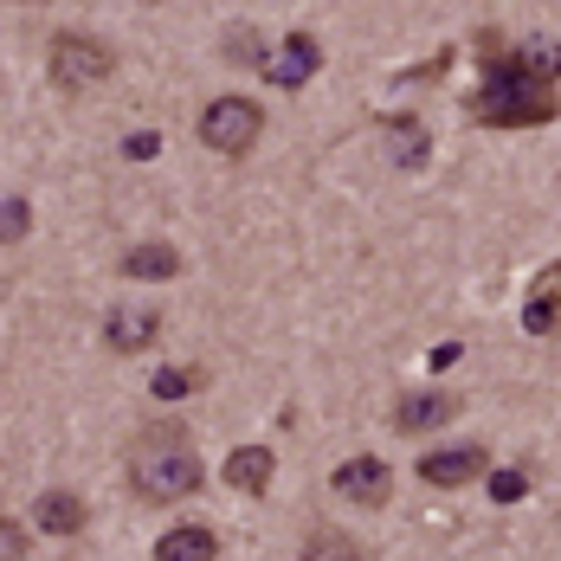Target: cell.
Masks as SVG:
<instances>
[{
    "instance_id": "cell-1",
    "label": "cell",
    "mask_w": 561,
    "mask_h": 561,
    "mask_svg": "<svg viewBox=\"0 0 561 561\" xmlns=\"http://www.w3.org/2000/svg\"><path fill=\"white\" fill-rule=\"evenodd\" d=\"M129 484L149 504H181V497H194L207 484V471H201L194 446L181 439V426H156V439H142L129 451Z\"/></svg>"
},
{
    "instance_id": "cell-2",
    "label": "cell",
    "mask_w": 561,
    "mask_h": 561,
    "mask_svg": "<svg viewBox=\"0 0 561 561\" xmlns=\"http://www.w3.org/2000/svg\"><path fill=\"white\" fill-rule=\"evenodd\" d=\"M471 116H478V123H491V129H536V123H556V91H549V84H529V78L497 71V78L471 98Z\"/></svg>"
},
{
    "instance_id": "cell-3",
    "label": "cell",
    "mask_w": 561,
    "mask_h": 561,
    "mask_svg": "<svg viewBox=\"0 0 561 561\" xmlns=\"http://www.w3.org/2000/svg\"><path fill=\"white\" fill-rule=\"evenodd\" d=\"M259 104L252 98H214L207 111H201V142L214 149V156H245L252 142H259Z\"/></svg>"
},
{
    "instance_id": "cell-4",
    "label": "cell",
    "mask_w": 561,
    "mask_h": 561,
    "mask_svg": "<svg viewBox=\"0 0 561 561\" xmlns=\"http://www.w3.org/2000/svg\"><path fill=\"white\" fill-rule=\"evenodd\" d=\"M53 78L65 91H91V84L111 78V53H104L98 39H84V33H58L53 39Z\"/></svg>"
},
{
    "instance_id": "cell-5",
    "label": "cell",
    "mask_w": 561,
    "mask_h": 561,
    "mask_svg": "<svg viewBox=\"0 0 561 561\" xmlns=\"http://www.w3.org/2000/svg\"><path fill=\"white\" fill-rule=\"evenodd\" d=\"M317 65H323V46H317L310 33H284L278 53L265 58V78H272L278 91H297V84H310V78H317Z\"/></svg>"
},
{
    "instance_id": "cell-6",
    "label": "cell",
    "mask_w": 561,
    "mask_h": 561,
    "mask_svg": "<svg viewBox=\"0 0 561 561\" xmlns=\"http://www.w3.org/2000/svg\"><path fill=\"white\" fill-rule=\"evenodd\" d=\"M484 446H446L420 458V484H439V491H458V484H478L484 478Z\"/></svg>"
},
{
    "instance_id": "cell-7",
    "label": "cell",
    "mask_w": 561,
    "mask_h": 561,
    "mask_svg": "<svg viewBox=\"0 0 561 561\" xmlns=\"http://www.w3.org/2000/svg\"><path fill=\"white\" fill-rule=\"evenodd\" d=\"M336 497H348V504H388V491H393V471L381 465V458H348V465H336Z\"/></svg>"
},
{
    "instance_id": "cell-8",
    "label": "cell",
    "mask_w": 561,
    "mask_h": 561,
    "mask_svg": "<svg viewBox=\"0 0 561 561\" xmlns=\"http://www.w3.org/2000/svg\"><path fill=\"white\" fill-rule=\"evenodd\" d=\"M497 71H510V78H529V84H549V91H556V78H561V39H549V33L516 39L510 65H497Z\"/></svg>"
},
{
    "instance_id": "cell-9",
    "label": "cell",
    "mask_w": 561,
    "mask_h": 561,
    "mask_svg": "<svg viewBox=\"0 0 561 561\" xmlns=\"http://www.w3.org/2000/svg\"><path fill=\"white\" fill-rule=\"evenodd\" d=\"M162 336V317L156 310H136V304H123L104 317V342H111L116 355H136V348H149V342Z\"/></svg>"
},
{
    "instance_id": "cell-10",
    "label": "cell",
    "mask_w": 561,
    "mask_h": 561,
    "mask_svg": "<svg viewBox=\"0 0 561 561\" xmlns=\"http://www.w3.org/2000/svg\"><path fill=\"white\" fill-rule=\"evenodd\" d=\"M451 420H458V393H407L393 407L400 433H433V426H451Z\"/></svg>"
},
{
    "instance_id": "cell-11",
    "label": "cell",
    "mask_w": 561,
    "mask_h": 561,
    "mask_svg": "<svg viewBox=\"0 0 561 561\" xmlns=\"http://www.w3.org/2000/svg\"><path fill=\"white\" fill-rule=\"evenodd\" d=\"M556 323H561V265H549L536 278V290H529V304H523V330L529 336H556Z\"/></svg>"
},
{
    "instance_id": "cell-12",
    "label": "cell",
    "mask_w": 561,
    "mask_h": 561,
    "mask_svg": "<svg viewBox=\"0 0 561 561\" xmlns=\"http://www.w3.org/2000/svg\"><path fill=\"white\" fill-rule=\"evenodd\" d=\"M214 556H220V536L207 523H181L156 542V561H214Z\"/></svg>"
},
{
    "instance_id": "cell-13",
    "label": "cell",
    "mask_w": 561,
    "mask_h": 561,
    "mask_svg": "<svg viewBox=\"0 0 561 561\" xmlns=\"http://www.w3.org/2000/svg\"><path fill=\"white\" fill-rule=\"evenodd\" d=\"M272 471H278V458H272L265 446H239L232 458H226V484L245 491V497H259V491L272 484Z\"/></svg>"
},
{
    "instance_id": "cell-14",
    "label": "cell",
    "mask_w": 561,
    "mask_h": 561,
    "mask_svg": "<svg viewBox=\"0 0 561 561\" xmlns=\"http://www.w3.org/2000/svg\"><path fill=\"white\" fill-rule=\"evenodd\" d=\"M33 523H39L46 536H78V529H84V497H71V491H46V497L33 504Z\"/></svg>"
},
{
    "instance_id": "cell-15",
    "label": "cell",
    "mask_w": 561,
    "mask_h": 561,
    "mask_svg": "<svg viewBox=\"0 0 561 561\" xmlns=\"http://www.w3.org/2000/svg\"><path fill=\"white\" fill-rule=\"evenodd\" d=\"M181 272V252L174 245H136V252H123V278H142V284H162V278H174Z\"/></svg>"
},
{
    "instance_id": "cell-16",
    "label": "cell",
    "mask_w": 561,
    "mask_h": 561,
    "mask_svg": "<svg viewBox=\"0 0 561 561\" xmlns=\"http://www.w3.org/2000/svg\"><path fill=\"white\" fill-rule=\"evenodd\" d=\"M388 156L400 162V169H420V162H426V129L407 123V116H393L388 123Z\"/></svg>"
},
{
    "instance_id": "cell-17",
    "label": "cell",
    "mask_w": 561,
    "mask_h": 561,
    "mask_svg": "<svg viewBox=\"0 0 561 561\" xmlns=\"http://www.w3.org/2000/svg\"><path fill=\"white\" fill-rule=\"evenodd\" d=\"M297 561H362V549L342 536V529H317L310 542H304V556Z\"/></svg>"
},
{
    "instance_id": "cell-18",
    "label": "cell",
    "mask_w": 561,
    "mask_h": 561,
    "mask_svg": "<svg viewBox=\"0 0 561 561\" xmlns=\"http://www.w3.org/2000/svg\"><path fill=\"white\" fill-rule=\"evenodd\" d=\"M201 381H207L201 368H162L156 375V400H181V393H194Z\"/></svg>"
},
{
    "instance_id": "cell-19",
    "label": "cell",
    "mask_w": 561,
    "mask_h": 561,
    "mask_svg": "<svg viewBox=\"0 0 561 561\" xmlns=\"http://www.w3.org/2000/svg\"><path fill=\"white\" fill-rule=\"evenodd\" d=\"M26 226H33V207L26 201H0V245L26 239Z\"/></svg>"
},
{
    "instance_id": "cell-20",
    "label": "cell",
    "mask_w": 561,
    "mask_h": 561,
    "mask_svg": "<svg viewBox=\"0 0 561 561\" xmlns=\"http://www.w3.org/2000/svg\"><path fill=\"white\" fill-rule=\"evenodd\" d=\"M523 491H529V478H523V471H491V497H497V504H516Z\"/></svg>"
},
{
    "instance_id": "cell-21",
    "label": "cell",
    "mask_w": 561,
    "mask_h": 561,
    "mask_svg": "<svg viewBox=\"0 0 561 561\" xmlns=\"http://www.w3.org/2000/svg\"><path fill=\"white\" fill-rule=\"evenodd\" d=\"M0 561H26V536H20V523H7V516H0Z\"/></svg>"
},
{
    "instance_id": "cell-22",
    "label": "cell",
    "mask_w": 561,
    "mask_h": 561,
    "mask_svg": "<svg viewBox=\"0 0 561 561\" xmlns=\"http://www.w3.org/2000/svg\"><path fill=\"white\" fill-rule=\"evenodd\" d=\"M156 149H162V136H156V129H136V136L123 142V156H129V162H149Z\"/></svg>"
}]
</instances>
